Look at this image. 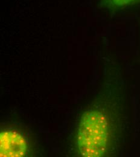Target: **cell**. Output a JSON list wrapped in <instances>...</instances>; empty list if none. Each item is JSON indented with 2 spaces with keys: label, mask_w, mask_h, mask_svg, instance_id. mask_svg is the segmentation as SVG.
Here are the masks:
<instances>
[{
  "label": "cell",
  "mask_w": 140,
  "mask_h": 157,
  "mask_svg": "<svg viewBox=\"0 0 140 157\" xmlns=\"http://www.w3.org/2000/svg\"><path fill=\"white\" fill-rule=\"evenodd\" d=\"M108 124L104 115L98 111H87L81 119L78 146L84 157H100L107 149Z\"/></svg>",
  "instance_id": "1"
},
{
  "label": "cell",
  "mask_w": 140,
  "mask_h": 157,
  "mask_svg": "<svg viewBox=\"0 0 140 157\" xmlns=\"http://www.w3.org/2000/svg\"><path fill=\"white\" fill-rule=\"evenodd\" d=\"M1 157H24L27 154V140L17 131L7 129L1 132Z\"/></svg>",
  "instance_id": "2"
},
{
  "label": "cell",
  "mask_w": 140,
  "mask_h": 157,
  "mask_svg": "<svg viewBox=\"0 0 140 157\" xmlns=\"http://www.w3.org/2000/svg\"><path fill=\"white\" fill-rule=\"evenodd\" d=\"M140 4V0H100V6L104 9L117 10Z\"/></svg>",
  "instance_id": "3"
}]
</instances>
